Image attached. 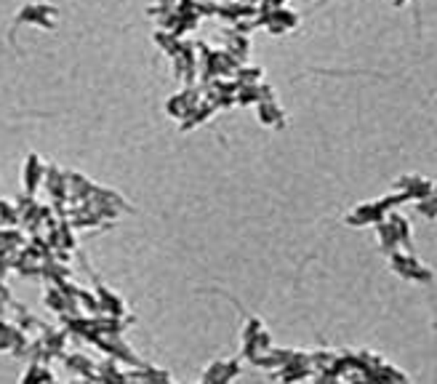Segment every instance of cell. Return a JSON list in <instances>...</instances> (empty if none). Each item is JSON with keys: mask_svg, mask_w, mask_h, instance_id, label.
Wrapping results in <instances>:
<instances>
[{"mask_svg": "<svg viewBox=\"0 0 437 384\" xmlns=\"http://www.w3.org/2000/svg\"><path fill=\"white\" fill-rule=\"evenodd\" d=\"M392 267L397 269L400 275H405V278L429 280V269L421 267V264L416 262L414 256H400V254H395V256H392Z\"/></svg>", "mask_w": 437, "mask_h": 384, "instance_id": "obj_1", "label": "cell"}, {"mask_svg": "<svg viewBox=\"0 0 437 384\" xmlns=\"http://www.w3.org/2000/svg\"><path fill=\"white\" fill-rule=\"evenodd\" d=\"M195 107H197V93H192V91L176 93L173 99H168V102H165V110H168V115L182 117V120H185V117L190 115Z\"/></svg>", "mask_w": 437, "mask_h": 384, "instance_id": "obj_2", "label": "cell"}, {"mask_svg": "<svg viewBox=\"0 0 437 384\" xmlns=\"http://www.w3.org/2000/svg\"><path fill=\"white\" fill-rule=\"evenodd\" d=\"M240 373L238 361H227V363H214L206 373H203V382H232L235 376Z\"/></svg>", "mask_w": 437, "mask_h": 384, "instance_id": "obj_3", "label": "cell"}, {"mask_svg": "<svg viewBox=\"0 0 437 384\" xmlns=\"http://www.w3.org/2000/svg\"><path fill=\"white\" fill-rule=\"evenodd\" d=\"M256 115L267 126H283V112L272 99L269 102H256Z\"/></svg>", "mask_w": 437, "mask_h": 384, "instance_id": "obj_4", "label": "cell"}, {"mask_svg": "<svg viewBox=\"0 0 437 384\" xmlns=\"http://www.w3.org/2000/svg\"><path fill=\"white\" fill-rule=\"evenodd\" d=\"M99 296H102V310H107L110 315H123L126 313V304L117 299L115 293H110V291H104V289H99Z\"/></svg>", "mask_w": 437, "mask_h": 384, "instance_id": "obj_5", "label": "cell"}, {"mask_svg": "<svg viewBox=\"0 0 437 384\" xmlns=\"http://www.w3.org/2000/svg\"><path fill=\"white\" fill-rule=\"evenodd\" d=\"M262 78V70L259 67H238L235 70V81L240 83V86H251V83H256Z\"/></svg>", "mask_w": 437, "mask_h": 384, "instance_id": "obj_6", "label": "cell"}, {"mask_svg": "<svg viewBox=\"0 0 437 384\" xmlns=\"http://www.w3.org/2000/svg\"><path fill=\"white\" fill-rule=\"evenodd\" d=\"M259 331H262V320H259V318H248V323H245V328H243V344L251 342Z\"/></svg>", "mask_w": 437, "mask_h": 384, "instance_id": "obj_7", "label": "cell"}, {"mask_svg": "<svg viewBox=\"0 0 437 384\" xmlns=\"http://www.w3.org/2000/svg\"><path fill=\"white\" fill-rule=\"evenodd\" d=\"M35 176H37V158H30V168H27V187L35 190Z\"/></svg>", "mask_w": 437, "mask_h": 384, "instance_id": "obj_8", "label": "cell"}, {"mask_svg": "<svg viewBox=\"0 0 437 384\" xmlns=\"http://www.w3.org/2000/svg\"><path fill=\"white\" fill-rule=\"evenodd\" d=\"M272 8H280V6H286V0H267Z\"/></svg>", "mask_w": 437, "mask_h": 384, "instance_id": "obj_9", "label": "cell"}]
</instances>
